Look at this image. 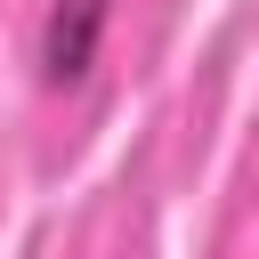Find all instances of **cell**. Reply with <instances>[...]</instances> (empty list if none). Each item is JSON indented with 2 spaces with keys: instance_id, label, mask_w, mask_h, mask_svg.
Segmentation results:
<instances>
[{
  "instance_id": "1",
  "label": "cell",
  "mask_w": 259,
  "mask_h": 259,
  "mask_svg": "<svg viewBox=\"0 0 259 259\" xmlns=\"http://www.w3.org/2000/svg\"><path fill=\"white\" fill-rule=\"evenodd\" d=\"M113 0H49L40 16V89H81L97 49H105Z\"/></svg>"
}]
</instances>
